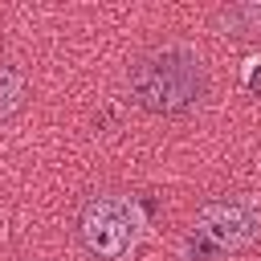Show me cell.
Instances as JSON below:
<instances>
[{
	"instance_id": "obj_1",
	"label": "cell",
	"mask_w": 261,
	"mask_h": 261,
	"mask_svg": "<svg viewBox=\"0 0 261 261\" xmlns=\"http://www.w3.org/2000/svg\"><path fill=\"white\" fill-rule=\"evenodd\" d=\"M130 94L151 114H188L208 94V73L200 53L188 45H167L135 61L130 69Z\"/></svg>"
},
{
	"instance_id": "obj_2",
	"label": "cell",
	"mask_w": 261,
	"mask_h": 261,
	"mask_svg": "<svg viewBox=\"0 0 261 261\" xmlns=\"http://www.w3.org/2000/svg\"><path fill=\"white\" fill-rule=\"evenodd\" d=\"M77 237H82V245H86L94 257L118 261V257L130 253V249L139 245V237H143V208H139V200L114 196V192L86 200V208H82V216H77Z\"/></svg>"
},
{
	"instance_id": "obj_3",
	"label": "cell",
	"mask_w": 261,
	"mask_h": 261,
	"mask_svg": "<svg viewBox=\"0 0 261 261\" xmlns=\"http://www.w3.org/2000/svg\"><path fill=\"white\" fill-rule=\"evenodd\" d=\"M192 232L204 237V241L224 257V253L249 249V245L261 237V212L249 208L245 200H208V204H200Z\"/></svg>"
},
{
	"instance_id": "obj_4",
	"label": "cell",
	"mask_w": 261,
	"mask_h": 261,
	"mask_svg": "<svg viewBox=\"0 0 261 261\" xmlns=\"http://www.w3.org/2000/svg\"><path fill=\"white\" fill-rule=\"evenodd\" d=\"M24 94H29V77H24V69L12 65V61H4V65H0V118L12 114V110L24 102Z\"/></svg>"
},
{
	"instance_id": "obj_5",
	"label": "cell",
	"mask_w": 261,
	"mask_h": 261,
	"mask_svg": "<svg viewBox=\"0 0 261 261\" xmlns=\"http://www.w3.org/2000/svg\"><path fill=\"white\" fill-rule=\"evenodd\" d=\"M220 20L232 29V33H249V37H261V4H237V8H224Z\"/></svg>"
},
{
	"instance_id": "obj_6",
	"label": "cell",
	"mask_w": 261,
	"mask_h": 261,
	"mask_svg": "<svg viewBox=\"0 0 261 261\" xmlns=\"http://www.w3.org/2000/svg\"><path fill=\"white\" fill-rule=\"evenodd\" d=\"M245 90H249V94H257V98H261V61H253V65H249V69H245Z\"/></svg>"
}]
</instances>
